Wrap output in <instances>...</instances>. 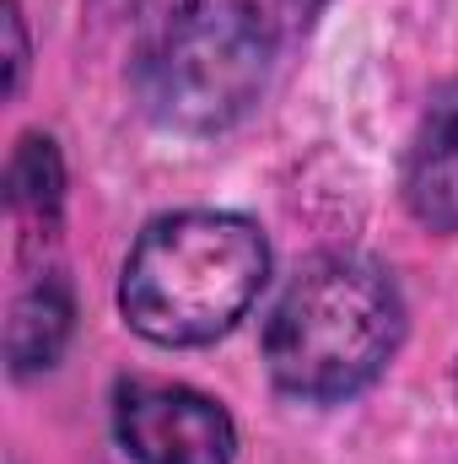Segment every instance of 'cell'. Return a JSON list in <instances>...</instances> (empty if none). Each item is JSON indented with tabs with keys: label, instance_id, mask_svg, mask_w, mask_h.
Segmentation results:
<instances>
[{
	"label": "cell",
	"instance_id": "obj_1",
	"mask_svg": "<svg viewBox=\"0 0 458 464\" xmlns=\"http://www.w3.org/2000/svg\"><path fill=\"white\" fill-rule=\"evenodd\" d=\"M405 341V303L383 265L361 254L308 259L264 324V362L275 389L308 405L361 394Z\"/></svg>",
	"mask_w": 458,
	"mask_h": 464
},
{
	"label": "cell",
	"instance_id": "obj_2",
	"mask_svg": "<svg viewBox=\"0 0 458 464\" xmlns=\"http://www.w3.org/2000/svg\"><path fill=\"white\" fill-rule=\"evenodd\" d=\"M270 276V243L237 211H173L135 237L119 308L157 346H205L248 314Z\"/></svg>",
	"mask_w": 458,
	"mask_h": 464
},
{
	"label": "cell",
	"instance_id": "obj_3",
	"mask_svg": "<svg viewBox=\"0 0 458 464\" xmlns=\"http://www.w3.org/2000/svg\"><path fill=\"white\" fill-rule=\"evenodd\" d=\"M270 54L275 44L237 11V0L200 5L184 27L135 60L140 109L162 130L216 135L259 103Z\"/></svg>",
	"mask_w": 458,
	"mask_h": 464
},
{
	"label": "cell",
	"instance_id": "obj_4",
	"mask_svg": "<svg viewBox=\"0 0 458 464\" xmlns=\"http://www.w3.org/2000/svg\"><path fill=\"white\" fill-rule=\"evenodd\" d=\"M114 432L140 464H232L237 427L232 416L189 383L129 378L114 394Z\"/></svg>",
	"mask_w": 458,
	"mask_h": 464
},
{
	"label": "cell",
	"instance_id": "obj_5",
	"mask_svg": "<svg viewBox=\"0 0 458 464\" xmlns=\"http://www.w3.org/2000/svg\"><path fill=\"white\" fill-rule=\"evenodd\" d=\"M405 206L421 227L458 232V87L437 92L405 151Z\"/></svg>",
	"mask_w": 458,
	"mask_h": 464
},
{
	"label": "cell",
	"instance_id": "obj_6",
	"mask_svg": "<svg viewBox=\"0 0 458 464\" xmlns=\"http://www.w3.org/2000/svg\"><path fill=\"white\" fill-rule=\"evenodd\" d=\"M11 367L16 372H38L54 367V356L71 341V286L60 281V270H49L43 281H33L16 308H11Z\"/></svg>",
	"mask_w": 458,
	"mask_h": 464
},
{
	"label": "cell",
	"instance_id": "obj_7",
	"mask_svg": "<svg viewBox=\"0 0 458 464\" xmlns=\"http://www.w3.org/2000/svg\"><path fill=\"white\" fill-rule=\"evenodd\" d=\"M5 200L11 211L27 222V232H54L60 222V200H65V168L49 135H27L5 168Z\"/></svg>",
	"mask_w": 458,
	"mask_h": 464
},
{
	"label": "cell",
	"instance_id": "obj_8",
	"mask_svg": "<svg viewBox=\"0 0 458 464\" xmlns=\"http://www.w3.org/2000/svg\"><path fill=\"white\" fill-rule=\"evenodd\" d=\"M205 0H87V16L103 38L129 44V54L140 60L151 44H162L173 27H184Z\"/></svg>",
	"mask_w": 458,
	"mask_h": 464
},
{
	"label": "cell",
	"instance_id": "obj_9",
	"mask_svg": "<svg viewBox=\"0 0 458 464\" xmlns=\"http://www.w3.org/2000/svg\"><path fill=\"white\" fill-rule=\"evenodd\" d=\"M329 5H335V0H237V11H243L275 49L291 44V38H302Z\"/></svg>",
	"mask_w": 458,
	"mask_h": 464
},
{
	"label": "cell",
	"instance_id": "obj_10",
	"mask_svg": "<svg viewBox=\"0 0 458 464\" xmlns=\"http://www.w3.org/2000/svg\"><path fill=\"white\" fill-rule=\"evenodd\" d=\"M5 33H11V92L22 87V65H27V49H22V16L16 5H5Z\"/></svg>",
	"mask_w": 458,
	"mask_h": 464
}]
</instances>
